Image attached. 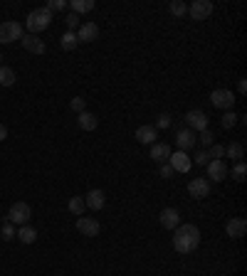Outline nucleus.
<instances>
[{
    "label": "nucleus",
    "mask_w": 247,
    "mask_h": 276,
    "mask_svg": "<svg viewBox=\"0 0 247 276\" xmlns=\"http://www.w3.org/2000/svg\"><path fill=\"white\" fill-rule=\"evenodd\" d=\"M200 244V229L195 224H178L173 229V249L178 254H193Z\"/></svg>",
    "instance_id": "f257e3e1"
},
{
    "label": "nucleus",
    "mask_w": 247,
    "mask_h": 276,
    "mask_svg": "<svg viewBox=\"0 0 247 276\" xmlns=\"http://www.w3.org/2000/svg\"><path fill=\"white\" fill-rule=\"evenodd\" d=\"M50 22H52V13H50L47 8H35V10H30L28 13L25 28L30 30V35H37V32L50 28Z\"/></svg>",
    "instance_id": "f03ea898"
},
{
    "label": "nucleus",
    "mask_w": 247,
    "mask_h": 276,
    "mask_svg": "<svg viewBox=\"0 0 247 276\" xmlns=\"http://www.w3.org/2000/svg\"><path fill=\"white\" fill-rule=\"evenodd\" d=\"M30 217H32V210H30L28 202H15L10 207V212H8V217L5 220L10 222V224H17V227H23V224H28Z\"/></svg>",
    "instance_id": "7ed1b4c3"
},
{
    "label": "nucleus",
    "mask_w": 247,
    "mask_h": 276,
    "mask_svg": "<svg viewBox=\"0 0 247 276\" xmlns=\"http://www.w3.org/2000/svg\"><path fill=\"white\" fill-rule=\"evenodd\" d=\"M15 40H23V25L15 20L0 22V44H10Z\"/></svg>",
    "instance_id": "20e7f679"
},
{
    "label": "nucleus",
    "mask_w": 247,
    "mask_h": 276,
    "mask_svg": "<svg viewBox=\"0 0 247 276\" xmlns=\"http://www.w3.org/2000/svg\"><path fill=\"white\" fill-rule=\"evenodd\" d=\"M210 101H213V106L215 109H222V111H230L235 104V97L230 89H213V94H210Z\"/></svg>",
    "instance_id": "39448f33"
},
{
    "label": "nucleus",
    "mask_w": 247,
    "mask_h": 276,
    "mask_svg": "<svg viewBox=\"0 0 247 276\" xmlns=\"http://www.w3.org/2000/svg\"><path fill=\"white\" fill-rule=\"evenodd\" d=\"M188 15L193 20H208L213 15V3L210 0H193V5H188Z\"/></svg>",
    "instance_id": "423d86ee"
},
{
    "label": "nucleus",
    "mask_w": 247,
    "mask_h": 276,
    "mask_svg": "<svg viewBox=\"0 0 247 276\" xmlns=\"http://www.w3.org/2000/svg\"><path fill=\"white\" fill-rule=\"evenodd\" d=\"M191 155L188 153H183V151H176V153H171V158H168V166L173 168V173H188L191 170Z\"/></svg>",
    "instance_id": "0eeeda50"
},
{
    "label": "nucleus",
    "mask_w": 247,
    "mask_h": 276,
    "mask_svg": "<svg viewBox=\"0 0 247 276\" xmlns=\"http://www.w3.org/2000/svg\"><path fill=\"white\" fill-rule=\"evenodd\" d=\"M188 193H191V197H195V200L208 197V195H210V180L208 178H193L191 182H188Z\"/></svg>",
    "instance_id": "6e6552de"
},
{
    "label": "nucleus",
    "mask_w": 247,
    "mask_h": 276,
    "mask_svg": "<svg viewBox=\"0 0 247 276\" xmlns=\"http://www.w3.org/2000/svg\"><path fill=\"white\" fill-rule=\"evenodd\" d=\"M195 143H198V138H195V131H191V128H180L178 133H176V146H178V151H183V153L193 151Z\"/></svg>",
    "instance_id": "1a4fd4ad"
},
{
    "label": "nucleus",
    "mask_w": 247,
    "mask_h": 276,
    "mask_svg": "<svg viewBox=\"0 0 247 276\" xmlns=\"http://www.w3.org/2000/svg\"><path fill=\"white\" fill-rule=\"evenodd\" d=\"M186 124L191 131H205L208 128V116L200 109H193L186 113Z\"/></svg>",
    "instance_id": "9d476101"
},
{
    "label": "nucleus",
    "mask_w": 247,
    "mask_h": 276,
    "mask_svg": "<svg viewBox=\"0 0 247 276\" xmlns=\"http://www.w3.org/2000/svg\"><path fill=\"white\" fill-rule=\"evenodd\" d=\"M158 220H161V227H163V229H171V232H173L180 224V215H178L176 207H166V210H161Z\"/></svg>",
    "instance_id": "9b49d317"
},
{
    "label": "nucleus",
    "mask_w": 247,
    "mask_h": 276,
    "mask_svg": "<svg viewBox=\"0 0 247 276\" xmlns=\"http://www.w3.org/2000/svg\"><path fill=\"white\" fill-rule=\"evenodd\" d=\"M156 138H158V128H156L153 124L138 126V128H136V141H138V143H143V146H153V143H156Z\"/></svg>",
    "instance_id": "f8f14e48"
},
{
    "label": "nucleus",
    "mask_w": 247,
    "mask_h": 276,
    "mask_svg": "<svg viewBox=\"0 0 247 276\" xmlns=\"http://www.w3.org/2000/svg\"><path fill=\"white\" fill-rule=\"evenodd\" d=\"M225 232H228L230 239H240V237H245V232H247V222L242 220V217H230L228 224H225Z\"/></svg>",
    "instance_id": "ddd939ff"
},
{
    "label": "nucleus",
    "mask_w": 247,
    "mask_h": 276,
    "mask_svg": "<svg viewBox=\"0 0 247 276\" xmlns=\"http://www.w3.org/2000/svg\"><path fill=\"white\" fill-rule=\"evenodd\" d=\"M205 168H208V178H213V182L225 180V178H228V170H230L225 160H210Z\"/></svg>",
    "instance_id": "4468645a"
},
{
    "label": "nucleus",
    "mask_w": 247,
    "mask_h": 276,
    "mask_svg": "<svg viewBox=\"0 0 247 276\" xmlns=\"http://www.w3.org/2000/svg\"><path fill=\"white\" fill-rule=\"evenodd\" d=\"M104 202H107V195L99 188H94V190H89V193L84 195V205L89 207V210H94V212H99L104 207Z\"/></svg>",
    "instance_id": "2eb2a0df"
},
{
    "label": "nucleus",
    "mask_w": 247,
    "mask_h": 276,
    "mask_svg": "<svg viewBox=\"0 0 247 276\" xmlns=\"http://www.w3.org/2000/svg\"><path fill=\"white\" fill-rule=\"evenodd\" d=\"M99 229H101V227H99V222H96L94 217H79V220H77V232L84 237H96Z\"/></svg>",
    "instance_id": "dca6fc26"
},
{
    "label": "nucleus",
    "mask_w": 247,
    "mask_h": 276,
    "mask_svg": "<svg viewBox=\"0 0 247 276\" xmlns=\"http://www.w3.org/2000/svg\"><path fill=\"white\" fill-rule=\"evenodd\" d=\"M20 42H23V47H25L28 52H32V55H45V50H47L45 42H42L37 35H23Z\"/></svg>",
    "instance_id": "f3484780"
},
{
    "label": "nucleus",
    "mask_w": 247,
    "mask_h": 276,
    "mask_svg": "<svg viewBox=\"0 0 247 276\" xmlns=\"http://www.w3.org/2000/svg\"><path fill=\"white\" fill-rule=\"evenodd\" d=\"M99 37V28L96 22H82L79 30H77V40L79 42H94Z\"/></svg>",
    "instance_id": "a211bd4d"
},
{
    "label": "nucleus",
    "mask_w": 247,
    "mask_h": 276,
    "mask_svg": "<svg viewBox=\"0 0 247 276\" xmlns=\"http://www.w3.org/2000/svg\"><path fill=\"white\" fill-rule=\"evenodd\" d=\"M151 158L153 163H168V158H171V146L168 143H153L151 146Z\"/></svg>",
    "instance_id": "6ab92c4d"
},
{
    "label": "nucleus",
    "mask_w": 247,
    "mask_h": 276,
    "mask_svg": "<svg viewBox=\"0 0 247 276\" xmlns=\"http://www.w3.org/2000/svg\"><path fill=\"white\" fill-rule=\"evenodd\" d=\"M225 155H228V158H233L235 163H240V160L245 158V146H242V143H237V141H233L230 146H225Z\"/></svg>",
    "instance_id": "aec40b11"
},
{
    "label": "nucleus",
    "mask_w": 247,
    "mask_h": 276,
    "mask_svg": "<svg viewBox=\"0 0 247 276\" xmlns=\"http://www.w3.org/2000/svg\"><path fill=\"white\" fill-rule=\"evenodd\" d=\"M77 121H79V128H84V131H94L96 126H99V119H96L94 113H89V111H82Z\"/></svg>",
    "instance_id": "412c9836"
},
{
    "label": "nucleus",
    "mask_w": 247,
    "mask_h": 276,
    "mask_svg": "<svg viewBox=\"0 0 247 276\" xmlns=\"http://www.w3.org/2000/svg\"><path fill=\"white\" fill-rule=\"evenodd\" d=\"M67 8H72L74 15H82V13L94 10V0H72V3H67Z\"/></svg>",
    "instance_id": "4be33fe9"
},
{
    "label": "nucleus",
    "mask_w": 247,
    "mask_h": 276,
    "mask_svg": "<svg viewBox=\"0 0 247 276\" xmlns=\"http://www.w3.org/2000/svg\"><path fill=\"white\" fill-rule=\"evenodd\" d=\"M17 239L23 242V244H32L35 239H37V232H35V227H30V224H23L20 229H17Z\"/></svg>",
    "instance_id": "5701e85b"
},
{
    "label": "nucleus",
    "mask_w": 247,
    "mask_h": 276,
    "mask_svg": "<svg viewBox=\"0 0 247 276\" xmlns=\"http://www.w3.org/2000/svg\"><path fill=\"white\" fill-rule=\"evenodd\" d=\"M17 82V74L10 67H0V86H13Z\"/></svg>",
    "instance_id": "b1692460"
},
{
    "label": "nucleus",
    "mask_w": 247,
    "mask_h": 276,
    "mask_svg": "<svg viewBox=\"0 0 247 276\" xmlns=\"http://www.w3.org/2000/svg\"><path fill=\"white\" fill-rule=\"evenodd\" d=\"M67 210H69V212H72V215H77V217H82V215H84V210H87V205H84V197H69Z\"/></svg>",
    "instance_id": "393cba45"
},
{
    "label": "nucleus",
    "mask_w": 247,
    "mask_h": 276,
    "mask_svg": "<svg viewBox=\"0 0 247 276\" xmlns=\"http://www.w3.org/2000/svg\"><path fill=\"white\" fill-rule=\"evenodd\" d=\"M59 44H62V50H65V52H72V50L79 44V40H77V32H65V35H62V40H59Z\"/></svg>",
    "instance_id": "a878e982"
},
{
    "label": "nucleus",
    "mask_w": 247,
    "mask_h": 276,
    "mask_svg": "<svg viewBox=\"0 0 247 276\" xmlns=\"http://www.w3.org/2000/svg\"><path fill=\"white\" fill-rule=\"evenodd\" d=\"M228 175H233V180H237V182H242L247 175V166H245V160H240V163H235L233 170H228Z\"/></svg>",
    "instance_id": "bb28decb"
},
{
    "label": "nucleus",
    "mask_w": 247,
    "mask_h": 276,
    "mask_svg": "<svg viewBox=\"0 0 247 276\" xmlns=\"http://www.w3.org/2000/svg\"><path fill=\"white\" fill-rule=\"evenodd\" d=\"M168 10H171V15H176V17H183V15H188V5L183 0H173L168 5Z\"/></svg>",
    "instance_id": "cd10ccee"
},
{
    "label": "nucleus",
    "mask_w": 247,
    "mask_h": 276,
    "mask_svg": "<svg viewBox=\"0 0 247 276\" xmlns=\"http://www.w3.org/2000/svg\"><path fill=\"white\" fill-rule=\"evenodd\" d=\"M208 155H210V160H222V158H225V146L213 143V146L208 148Z\"/></svg>",
    "instance_id": "c85d7f7f"
},
{
    "label": "nucleus",
    "mask_w": 247,
    "mask_h": 276,
    "mask_svg": "<svg viewBox=\"0 0 247 276\" xmlns=\"http://www.w3.org/2000/svg\"><path fill=\"white\" fill-rule=\"evenodd\" d=\"M237 119H240V116H237L235 111H225V113H222V121H220V124H222V128H228V131H230V128L237 124Z\"/></svg>",
    "instance_id": "c756f323"
},
{
    "label": "nucleus",
    "mask_w": 247,
    "mask_h": 276,
    "mask_svg": "<svg viewBox=\"0 0 247 276\" xmlns=\"http://www.w3.org/2000/svg\"><path fill=\"white\" fill-rule=\"evenodd\" d=\"M0 235H3V239H5V242H10V239L17 235V232H15V224H10V222L5 220V222H3V227H0Z\"/></svg>",
    "instance_id": "7c9ffc66"
},
{
    "label": "nucleus",
    "mask_w": 247,
    "mask_h": 276,
    "mask_svg": "<svg viewBox=\"0 0 247 276\" xmlns=\"http://www.w3.org/2000/svg\"><path fill=\"white\" fill-rule=\"evenodd\" d=\"M69 109L74 111V113H82V111H87V99L74 97L72 101H69Z\"/></svg>",
    "instance_id": "2f4dec72"
},
{
    "label": "nucleus",
    "mask_w": 247,
    "mask_h": 276,
    "mask_svg": "<svg viewBox=\"0 0 247 276\" xmlns=\"http://www.w3.org/2000/svg\"><path fill=\"white\" fill-rule=\"evenodd\" d=\"M65 25H67V32H74V30H77L79 25H82V22H79V15L69 13L67 17H65Z\"/></svg>",
    "instance_id": "473e14b6"
},
{
    "label": "nucleus",
    "mask_w": 247,
    "mask_h": 276,
    "mask_svg": "<svg viewBox=\"0 0 247 276\" xmlns=\"http://www.w3.org/2000/svg\"><path fill=\"white\" fill-rule=\"evenodd\" d=\"M50 13H57V10H65L67 8V0H50L47 5H45Z\"/></svg>",
    "instance_id": "72a5a7b5"
},
{
    "label": "nucleus",
    "mask_w": 247,
    "mask_h": 276,
    "mask_svg": "<svg viewBox=\"0 0 247 276\" xmlns=\"http://www.w3.org/2000/svg\"><path fill=\"white\" fill-rule=\"evenodd\" d=\"M193 160H195L198 166H208V163H210V155H208V151H195Z\"/></svg>",
    "instance_id": "f704fd0d"
},
{
    "label": "nucleus",
    "mask_w": 247,
    "mask_h": 276,
    "mask_svg": "<svg viewBox=\"0 0 247 276\" xmlns=\"http://www.w3.org/2000/svg\"><path fill=\"white\" fill-rule=\"evenodd\" d=\"M171 124H173V121H171L168 113H161V116L156 119V128H171Z\"/></svg>",
    "instance_id": "c9c22d12"
},
{
    "label": "nucleus",
    "mask_w": 247,
    "mask_h": 276,
    "mask_svg": "<svg viewBox=\"0 0 247 276\" xmlns=\"http://www.w3.org/2000/svg\"><path fill=\"white\" fill-rule=\"evenodd\" d=\"M198 141H200L205 148H210V146H213V133H210V131L205 128V131H200V138H198Z\"/></svg>",
    "instance_id": "e433bc0d"
},
{
    "label": "nucleus",
    "mask_w": 247,
    "mask_h": 276,
    "mask_svg": "<svg viewBox=\"0 0 247 276\" xmlns=\"http://www.w3.org/2000/svg\"><path fill=\"white\" fill-rule=\"evenodd\" d=\"M161 178H173V168L168 166V163H163V166H161Z\"/></svg>",
    "instance_id": "4c0bfd02"
},
{
    "label": "nucleus",
    "mask_w": 247,
    "mask_h": 276,
    "mask_svg": "<svg viewBox=\"0 0 247 276\" xmlns=\"http://www.w3.org/2000/svg\"><path fill=\"white\" fill-rule=\"evenodd\" d=\"M237 91H240V94H245V91H247V82H245V79H240V82H237Z\"/></svg>",
    "instance_id": "58836bf2"
},
{
    "label": "nucleus",
    "mask_w": 247,
    "mask_h": 276,
    "mask_svg": "<svg viewBox=\"0 0 247 276\" xmlns=\"http://www.w3.org/2000/svg\"><path fill=\"white\" fill-rule=\"evenodd\" d=\"M8 138V128H5V124H0V141H5Z\"/></svg>",
    "instance_id": "ea45409f"
}]
</instances>
